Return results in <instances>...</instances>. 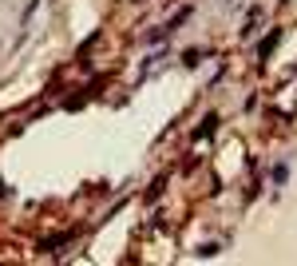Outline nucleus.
Here are the masks:
<instances>
[{
  "mask_svg": "<svg viewBox=\"0 0 297 266\" xmlns=\"http://www.w3.org/2000/svg\"><path fill=\"white\" fill-rule=\"evenodd\" d=\"M278 40H282V28H274V32H270V36H266V40L258 44V56L266 60V56H270V52H274V48H278Z\"/></svg>",
  "mask_w": 297,
  "mask_h": 266,
  "instance_id": "nucleus-1",
  "label": "nucleus"
},
{
  "mask_svg": "<svg viewBox=\"0 0 297 266\" xmlns=\"http://www.w3.org/2000/svg\"><path fill=\"white\" fill-rule=\"evenodd\" d=\"M218 250H222V246H218V242H202V246H198V254H202V258H214V254H218Z\"/></svg>",
  "mask_w": 297,
  "mask_h": 266,
  "instance_id": "nucleus-5",
  "label": "nucleus"
},
{
  "mask_svg": "<svg viewBox=\"0 0 297 266\" xmlns=\"http://www.w3.org/2000/svg\"><path fill=\"white\" fill-rule=\"evenodd\" d=\"M270 179H274V183H278V187H282V183H286V179H290V167H286V163H278V167H274V175H270Z\"/></svg>",
  "mask_w": 297,
  "mask_h": 266,
  "instance_id": "nucleus-4",
  "label": "nucleus"
},
{
  "mask_svg": "<svg viewBox=\"0 0 297 266\" xmlns=\"http://www.w3.org/2000/svg\"><path fill=\"white\" fill-rule=\"evenodd\" d=\"M68 238H72V234H56V238H44V242H40V250H56V246H64Z\"/></svg>",
  "mask_w": 297,
  "mask_h": 266,
  "instance_id": "nucleus-3",
  "label": "nucleus"
},
{
  "mask_svg": "<svg viewBox=\"0 0 297 266\" xmlns=\"http://www.w3.org/2000/svg\"><path fill=\"white\" fill-rule=\"evenodd\" d=\"M214 123H218V115H206V119H202V127L194 131V139H202V135H210V131H214Z\"/></svg>",
  "mask_w": 297,
  "mask_h": 266,
  "instance_id": "nucleus-2",
  "label": "nucleus"
}]
</instances>
